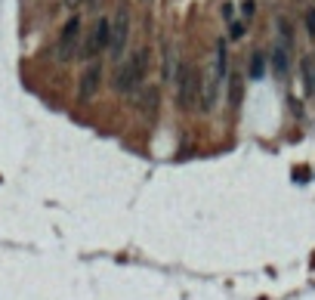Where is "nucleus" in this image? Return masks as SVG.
Wrapping results in <instances>:
<instances>
[{"mask_svg":"<svg viewBox=\"0 0 315 300\" xmlns=\"http://www.w3.org/2000/svg\"><path fill=\"white\" fill-rule=\"evenodd\" d=\"M78 37H81V19H78V16H71V19L65 22L62 34H59V47H56L59 59H71L74 47H78Z\"/></svg>","mask_w":315,"mask_h":300,"instance_id":"20e7f679","label":"nucleus"},{"mask_svg":"<svg viewBox=\"0 0 315 300\" xmlns=\"http://www.w3.org/2000/svg\"><path fill=\"white\" fill-rule=\"evenodd\" d=\"M272 71H275V78H287V71H291V59H287V47L284 44H275L272 47Z\"/></svg>","mask_w":315,"mask_h":300,"instance_id":"0eeeda50","label":"nucleus"},{"mask_svg":"<svg viewBox=\"0 0 315 300\" xmlns=\"http://www.w3.org/2000/svg\"><path fill=\"white\" fill-rule=\"evenodd\" d=\"M108 40H112V19H99L96 28L90 31L87 44H83L81 53L87 56V59H93L96 53H102V50H108Z\"/></svg>","mask_w":315,"mask_h":300,"instance_id":"7ed1b4c3","label":"nucleus"},{"mask_svg":"<svg viewBox=\"0 0 315 300\" xmlns=\"http://www.w3.org/2000/svg\"><path fill=\"white\" fill-rule=\"evenodd\" d=\"M300 71H303V87H306V93L315 96V59H312V56H306V59L300 62Z\"/></svg>","mask_w":315,"mask_h":300,"instance_id":"6e6552de","label":"nucleus"},{"mask_svg":"<svg viewBox=\"0 0 315 300\" xmlns=\"http://www.w3.org/2000/svg\"><path fill=\"white\" fill-rule=\"evenodd\" d=\"M306 25H309V31H312V34H315V10H312L309 16H306Z\"/></svg>","mask_w":315,"mask_h":300,"instance_id":"dca6fc26","label":"nucleus"},{"mask_svg":"<svg viewBox=\"0 0 315 300\" xmlns=\"http://www.w3.org/2000/svg\"><path fill=\"white\" fill-rule=\"evenodd\" d=\"M229 102H232V105L241 102V78H238V74L229 78Z\"/></svg>","mask_w":315,"mask_h":300,"instance_id":"9b49d317","label":"nucleus"},{"mask_svg":"<svg viewBox=\"0 0 315 300\" xmlns=\"http://www.w3.org/2000/svg\"><path fill=\"white\" fill-rule=\"evenodd\" d=\"M68 3H74V0H68Z\"/></svg>","mask_w":315,"mask_h":300,"instance_id":"a211bd4d","label":"nucleus"},{"mask_svg":"<svg viewBox=\"0 0 315 300\" xmlns=\"http://www.w3.org/2000/svg\"><path fill=\"white\" fill-rule=\"evenodd\" d=\"M278 34H282V40H278V44H284L287 50H291V40H294V31H291V22H287V19H278Z\"/></svg>","mask_w":315,"mask_h":300,"instance_id":"f8f14e48","label":"nucleus"},{"mask_svg":"<svg viewBox=\"0 0 315 300\" xmlns=\"http://www.w3.org/2000/svg\"><path fill=\"white\" fill-rule=\"evenodd\" d=\"M201 87H204L201 74L195 71L192 65H180V71H176V99H180L182 108H195Z\"/></svg>","mask_w":315,"mask_h":300,"instance_id":"f257e3e1","label":"nucleus"},{"mask_svg":"<svg viewBox=\"0 0 315 300\" xmlns=\"http://www.w3.org/2000/svg\"><path fill=\"white\" fill-rule=\"evenodd\" d=\"M244 31H248V22H232V37H244Z\"/></svg>","mask_w":315,"mask_h":300,"instance_id":"4468645a","label":"nucleus"},{"mask_svg":"<svg viewBox=\"0 0 315 300\" xmlns=\"http://www.w3.org/2000/svg\"><path fill=\"white\" fill-rule=\"evenodd\" d=\"M263 74H266V56L257 50V53L250 56V78H263Z\"/></svg>","mask_w":315,"mask_h":300,"instance_id":"9d476101","label":"nucleus"},{"mask_svg":"<svg viewBox=\"0 0 315 300\" xmlns=\"http://www.w3.org/2000/svg\"><path fill=\"white\" fill-rule=\"evenodd\" d=\"M127 37H130V10H127V6H117V13L112 19V40H108V50H112L115 59H121Z\"/></svg>","mask_w":315,"mask_h":300,"instance_id":"f03ea898","label":"nucleus"},{"mask_svg":"<svg viewBox=\"0 0 315 300\" xmlns=\"http://www.w3.org/2000/svg\"><path fill=\"white\" fill-rule=\"evenodd\" d=\"M83 3H93V0H83Z\"/></svg>","mask_w":315,"mask_h":300,"instance_id":"f3484780","label":"nucleus"},{"mask_svg":"<svg viewBox=\"0 0 315 300\" xmlns=\"http://www.w3.org/2000/svg\"><path fill=\"white\" fill-rule=\"evenodd\" d=\"M229 78V40L219 37L216 50H214V71H210V81L223 87V81Z\"/></svg>","mask_w":315,"mask_h":300,"instance_id":"423d86ee","label":"nucleus"},{"mask_svg":"<svg viewBox=\"0 0 315 300\" xmlns=\"http://www.w3.org/2000/svg\"><path fill=\"white\" fill-rule=\"evenodd\" d=\"M232 13H235V10H232V3H223V16H226V22H229V25L235 22V19H232Z\"/></svg>","mask_w":315,"mask_h":300,"instance_id":"2eb2a0df","label":"nucleus"},{"mask_svg":"<svg viewBox=\"0 0 315 300\" xmlns=\"http://www.w3.org/2000/svg\"><path fill=\"white\" fill-rule=\"evenodd\" d=\"M99 84H102V62H90L83 78H81V93H78L81 102H90V99L99 93Z\"/></svg>","mask_w":315,"mask_h":300,"instance_id":"39448f33","label":"nucleus"},{"mask_svg":"<svg viewBox=\"0 0 315 300\" xmlns=\"http://www.w3.org/2000/svg\"><path fill=\"white\" fill-rule=\"evenodd\" d=\"M253 10H257V3H253V0H244V6H241V22H250Z\"/></svg>","mask_w":315,"mask_h":300,"instance_id":"ddd939ff","label":"nucleus"},{"mask_svg":"<svg viewBox=\"0 0 315 300\" xmlns=\"http://www.w3.org/2000/svg\"><path fill=\"white\" fill-rule=\"evenodd\" d=\"M158 102H161L158 90H155V87H149V90H146V99H142V112H146L149 118H155V115H158Z\"/></svg>","mask_w":315,"mask_h":300,"instance_id":"1a4fd4ad","label":"nucleus"}]
</instances>
